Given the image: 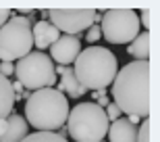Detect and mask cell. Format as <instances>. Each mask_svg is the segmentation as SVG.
<instances>
[{"instance_id": "6", "label": "cell", "mask_w": 160, "mask_h": 142, "mask_svg": "<svg viewBox=\"0 0 160 142\" xmlns=\"http://www.w3.org/2000/svg\"><path fill=\"white\" fill-rule=\"evenodd\" d=\"M31 21L25 17H11L2 27H0V61L2 63H12L27 57L33 48V38H31Z\"/></svg>"}, {"instance_id": "19", "label": "cell", "mask_w": 160, "mask_h": 142, "mask_svg": "<svg viewBox=\"0 0 160 142\" xmlns=\"http://www.w3.org/2000/svg\"><path fill=\"white\" fill-rule=\"evenodd\" d=\"M102 38V31H100V25H92V27H89L88 31H85V40L89 42V44H96V42L100 40Z\"/></svg>"}, {"instance_id": "20", "label": "cell", "mask_w": 160, "mask_h": 142, "mask_svg": "<svg viewBox=\"0 0 160 142\" xmlns=\"http://www.w3.org/2000/svg\"><path fill=\"white\" fill-rule=\"evenodd\" d=\"M15 73V63H0V75H4L6 79Z\"/></svg>"}, {"instance_id": "3", "label": "cell", "mask_w": 160, "mask_h": 142, "mask_svg": "<svg viewBox=\"0 0 160 142\" xmlns=\"http://www.w3.org/2000/svg\"><path fill=\"white\" fill-rule=\"evenodd\" d=\"M69 101L56 88H44L31 92L25 101V121L38 132H56L67 123Z\"/></svg>"}, {"instance_id": "12", "label": "cell", "mask_w": 160, "mask_h": 142, "mask_svg": "<svg viewBox=\"0 0 160 142\" xmlns=\"http://www.w3.org/2000/svg\"><path fill=\"white\" fill-rule=\"evenodd\" d=\"M106 138L110 142H135L137 138V125H133L127 117H121L108 125Z\"/></svg>"}, {"instance_id": "13", "label": "cell", "mask_w": 160, "mask_h": 142, "mask_svg": "<svg viewBox=\"0 0 160 142\" xmlns=\"http://www.w3.org/2000/svg\"><path fill=\"white\" fill-rule=\"evenodd\" d=\"M56 90L62 92V94H67V96H71V98H79V96L88 94V90L75 79V75H73V67H65V73H62L60 79L56 82Z\"/></svg>"}, {"instance_id": "8", "label": "cell", "mask_w": 160, "mask_h": 142, "mask_svg": "<svg viewBox=\"0 0 160 142\" xmlns=\"http://www.w3.org/2000/svg\"><path fill=\"white\" fill-rule=\"evenodd\" d=\"M48 21L65 36H79L96 23L94 8H48Z\"/></svg>"}, {"instance_id": "16", "label": "cell", "mask_w": 160, "mask_h": 142, "mask_svg": "<svg viewBox=\"0 0 160 142\" xmlns=\"http://www.w3.org/2000/svg\"><path fill=\"white\" fill-rule=\"evenodd\" d=\"M21 142H69V140L58 138L54 132H33L27 138H23Z\"/></svg>"}, {"instance_id": "17", "label": "cell", "mask_w": 160, "mask_h": 142, "mask_svg": "<svg viewBox=\"0 0 160 142\" xmlns=\"http://www.w3.org/2000/svg\"><path fill=\"white\" fill-rule=\"evenodd\" d=\"M135 142H150V121L148 119H142V121H139Z\"/></svg>"}, {"instance_id": "24", "label": "cell", "mask_w": 160, "mask_h": 142, "mask_svg": "<svg viewBox=\"0 0 160 142\" xmlns=\"http://www.w3.org/2000/svg\"><path fill=\"white\" fill-rule=\"evenodd\" d=\"M40 21H48V8H44V11H40Z\"/></svg>"}, {"instance_id": "23", "label": "cell", "mask_w": 160, "mask_h": 142, "mask_svg": "<svg viewBox=\"0 0 160 142\" xmlns=\"http://www.w3.org/2000/svg\"><path fill=\"white\" fill-rule=\"evenodd\" d=\"M4 130H6V119H0V138L4 136Z\"/></svg>"}, {"instance_id": "10", "label": "cell", "mask_w": 160, "mask_h": 142, "mask_svg": "<svg viewBox=\"0 0 160 142\" xmlns=\"http://www.w3.org/2000/svg\"><path fill=\"white\" fill-rule=\"evenodd\" d=\"M58 30L54 27L50 21H36L31 25V38H33V48H38V52H44L46 48H50L54 42L58 40Z\"/></svg>"}, {"instance_id": "18", "label": "cell", "mask_w": 160, "mask_h": 142, "mask_svg": "<svg viewBox=\"0 0 160 142\" xmlns=\"http://www.w3.org/2000/svg\"><path fill=\"white\" fill-rule=\"evenodd\" d=\"M104 113H106V117H108V121H110V123H112V121H117V119H121V117H123V113L119 111V106L114 105L112 101H110L106 106H104Z\"/></svg>"}, {"instance_id": "14", "label": "cell", "mask_w": 160, "mask_h": 142, "mask_svg": "<svg viewBox=\"0 0 160 142\" xmlns=\"http://www.w3.org/2000/svg\"><path fill=\"white\" fill-rule=\"evenodd\" d=\"M15 109V92H12L11 79L0 75V119H6Z\"/></svg>"}, {"instance_id": "21", "label": "cell", "mask_w": 160, "mask_h": 142, "mask_svg": "<svg viewBox=\"0 0 160 142\" xmlns=\"http://www.w3.org/2000/svg\"><path fill=\"white\" fill-rule=\"evenodd\" d=\"M11 17H15V13H12L11 8H0V27H2Z\"/></svg>"}, {"instance_id": "22", "label": "cell", "mask_w": 160, "mask_h": 142, "mask_svg": "<svg viewBox=\"0 0 160 142\" xmlns=\"http://www.w3.org/2000/svg\"><path fill=\"white\" fill-rule=\"evenodd\" d=\"M108 102H110V98H108V96H98V98H96V105L102 106V109H104V106H106Z\"/></svg>"}, {"instance_id": "9", "label": "cell", "mask_w": 160, "mask_h": 142, "mask_svg": "<svg viewBox=\"0 0 160 142\" xmlns=\"http://www.w3.org/2000/svg\"><path fill=\"white\" fill-rule=\"evenodd\" d=\"M81 52V38L79 36H65L60 34L58 40L50 46V59L52 63H58L62 67H69L75 63V59Z\"/></svg>"}, {"instance_id": "11", "label": "cell", "mask_w": 160, "mask_h": 142, "mask_svg": "<svg viewBox=\"0 0 160 142\" xmlns=\"http://www.w3.org/2000/svg\"><path fill=\"white\" fill-rule=\"evenodd\" d=\"M27 136H29V125H27L25 117L19 113H11L6 117V130L0 142H21Z\"/></svg>"}, {"instance_id": "7", "label": "cell", "mask_w": 160, "mask_h": 142, "mask_svg": "<svg viewBox=\"0 0 160 142\" xmlns=\"http://www.w3.org/2000/svg\"><path fill=\"white\" fill-rule=\"evenodd\" d=\"M102 38L110 44H129L142 31L139 19L133 8H110L102 13L100 21Z\"/></svg>"}, {"instance_id": "5", "label": "cell", "mask_w": 160, "mask_h": 142, "mask_svg": "<svg viewBox=\"0 0 160 142\" xmlns=\"http://www.w3.org/2000/svg\"><path fill=\"white\" fill-rule=\"evenodd\" d=\"M15 77L17 82L29 92L44 88H54L58 77L54 73V63L46 52L31 50L27 57L15 63Z\"/></svg>"}, {"instance_id": "15", "label": "cell", "mask_w": 160, "mask_h": 142, "mask_svg": "<svg viewBox=\"0 0 160 142\" xmlns=\"http://www.w3.org/2000/svg\"><path fill=\"white\" fill-rule=\"evenodd\" d=\"M127 52L135 61H148V57H150V31H143V30L139 31L135 36V40L129 42Z\"/></svg>"}, {"instance_id": "1", "label": "cell", "mask_w": 160, "mask_h": 142, "mask_svg": "<svg viewBox=\"0 0 160 142\" xmlns=\"http://www.w3.org/2000/svg\"><path fill=\"white\" fill-rule=\"evenodd\" d=\"M150 63L133 61L121 67L112 82V102L125 115L148 119L150 115Z\"/></svg>"}, {"instance_id": "4", "label": "cell", "mask_w": 160, "mask_h": 142, "mask_svg": "<svg viewBox=\"0 0 160 142\" xmlns=\"http://www.w3.org/2000/svg\"><path fill=\"white\" fill-rule=\"evenodd\" d=\"M106 113L96 102H79L73 106L67 117V132L75 142H102L108 132Z\"/></svg>"}, {"instance_id": "2", "label": "cell", "mask_w": 160, "mask_h": 142, "mask_svg": "<svg viewBox=\"0 0 160 142\" xmlns=\"http://www.w3.org/2000/svg\"><path fill=\"white\" fill-rule=\"evenodd\" d=\"M119 71V59L110 48L88 46L83 48L73 63V75L85 90H106L112 86Z\"/></svg>"}]
</instances>
